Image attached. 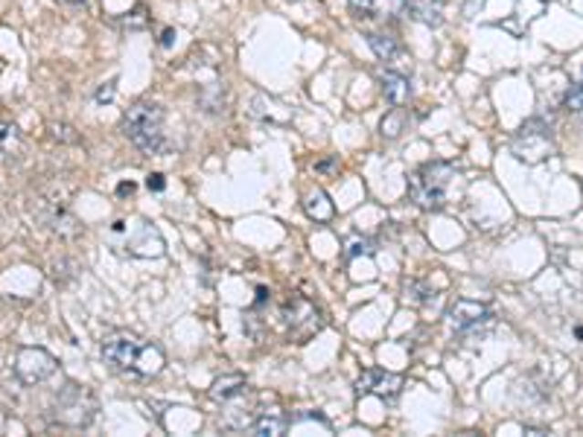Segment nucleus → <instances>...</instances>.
I'll return each instance as SVG.
<instances>
[{
    "label": "nucleus",
    "instance_id": "20e7f679",
    "mask_svg": "<svg viewBox=\"0 0 583 437\" xmlns=\"http://www.w3.org/2000/svg\"><path fill=\"white\" fill-rule=\"evenodd\" d=\"M99 411L97 397L85 385H65L53 405V423L65 429H85Z\"/></svg>",
    "mask_w": 583,
    "mask_h": 437
},
{
    "label": "nucleus",
    "instance_id": "f8f14e48",
    "mask_svg": "<svg viewBox=\"0 0 583 437\" xmlns=\"http://www.w3.org/2000/svg\"><path fill=\"white\" fill-rule=\"evenodd\" d=\"M382 90H385V97L391 105H406L411 99V85L409 79L402 77V73H394V70H385L382 73Z\"/></svg>",
    "mask_w": 583,
    "mask_h": 437
},
{
    "label": "nucleus",
    "instance_id": "2eb2a0df",
    "mask_svg": "<svg viewBox=\"0 0 583 437\" xmlns=\"http://www.w3.org/2000/svg\"><path fill=\"white\" fill-rule=\"evenodd\" d=\"M304 207H307V213H309L312 219H316V222H330V219H333V213H336V207H333V202H330V195H327L324 190H309V192H307Z\"/></svg>",
    "mask_w": 583,
    "mask_h": 437
},
{
    "label": "nucleus",
    "instance_id": "412c9836",
    "mask_svg": "<svg viewBox=\"0 0 583 437\" xmlns=\"http://www.w3.org/2000/svg\"><path fill=\"white\" fill-rule=\"evenodd\" d=\"M50 131H53V138H56V140H62V143H79V134L73 131V126L56 123V126H50Z\"/></svg>",
    "mask_w": 583,
    "mask_h": 437
},
{
    "label": "nucleus",
    "instance_id": "4be33fe9",
    "mask_svg": "<svg viewBox=\"0 0 583 437\" xmlns=\"http://www.w3.org/2000/svg\"><path fill=\"white\" fill-rule=\"evenodd\" d=\"M566 109L575 114H583V85H575L569 94H566Z\"/></svg>",
    "mask_w": 583,
    "mask_h": 437
},
{
    "label": "nucleus",
    "instance_id": "dca6fc26",
    "mask_svg": "<svg viewBox=\"0 0 583 437\" xmlns=\"http://www.w3.org/2000/svg\"><path fill=\"white\" fill-rule=\"evenodd\" d=\"M368 44H370V50L377 53L380 62H394V58L400 56V41H397L394 36L370 33V36H368Z\"/></svg>",
    "mask_w": 583,
    "mask_h": 437
},
{
    "label": "nucleus",
    "instance_id": "b1692460",
    "mask_svg": "<svg viewBox=\"0 0 583 437\" xmlns=\"http://www.w3.org/2000/svg\"><path fill=\"white\" fill-rule=\"evenodd\" d=\"M146 187L152 190V192H163V187H167V181H163L161 172H152V175L146 178Z\"/></svg>",
    "mask_w": 583,
    "mask_h": 437
},
{
    "label": "nucleus",
    "instance_id": "a878e982",
    "mask_svg": "<svg viewBox=\"0 0 583 437\" xmlns=\"http://www.w3.org/2000/svg\"><path fill=\"white\" fill-rule=\"evenodd\" d=\"M526 434H551L548 429H531V426H526Z\"/></svg>",
    "mask_w": 583,
    "mask_h": 437
},
{
    "label": "nucleus",
    "instance_id": "6e6552de",
    "mask_svg": "<svg viewBox=\"0 0 583 437\" xmlns=\"http://www.w3.org/2000/svg\"><path fill=\"white\" fill-rule=\"evenodd\" d=\"M283 318H286V329L295 341H307L309 336H316L321 329V315L318 309L304 297H295L292 304L283 309Z\"/></svg>",
    "mask_w": 583,
    "mask_h": 437
},
{
    "label": "nucleus",
    "instance_id": "9d476101",
    "mask_svg": "<svg viewBox=\"0 0 583 437\" xmlns=\"http://www.w3.org/2000/svg\"><path fill=\"white\" fill-rule=\"evenodd\" d=\"M163 236H161V231L158 228H152V224L149 222H143L141 224V231H138V236L131 239L129 243V254L131 257H141V260H152V257H163Z\"/></svg>",
    "mask_w": 583,
    "mask_h": 437
},
{
    "label": "nucleus",
    "instance_id": "39448f33",
    "mask_svg": "<svg viewBox=\"0 0 583 437\" xmlns=\"http://www.w3.org/2000/svg\"><path fill=\"white\" fill-rule=\"evenodd\" d=\"M555 152V143H551V129L540 120H531L526 123L514 138V155L519 161H528V163H540L546 158H551Z\"/></svg>",
    "mask_w": 583,
    "mask_h": 437
},
{
    "label": "nucleus",
    "instance_id": "4468645a",
    "mask_svg": "<svg viewBox=\"0 0 583 437\" xmlns=\"http://www.w3.org/2000/svg\"><path fill=\"white\" fill-rule=\"evenodd\" d=\"M239 394H245V376L243 373H228L211 385V397L219 400V402H228Z\"/></svg>",
    "mask_w": 583,
    "mask_h": 437
},
{
    "label": "nucleus",
    "instance_id": "7ed1b4c3",
    "mask_svg": "<svg viewBox=\"0 0 583 437\" xmlns=\"http://www.w3.org/2000/svg\"><path fill=\"white\" fill-rule=\"evenodd\" d=\"M453 175H455L453 163H443V161L423 163V167L409 178V199L423 210H441L446 204V187H450Z\"/></svg>",
    "mask_w": 583,
    "mask_h": 437
},
{
    "label": "nucleus",
    "instance_id": "5701e85b",
    "mask_svg": "<svg viewBox=\"0 0 583 437\" xmlns=\"http://www.w3.org/2000/svg\"><path fill=\"white\" fill-rule=\"evenodd\" d=\"M359 254H365V257L373 254V245L368 243V239H350L348 243V257H359Z\"/></svg>",
    "mask_w": 583,
    "mask_h": 437
},
{
    "label": "nucleus",
    "instance_id": "9b49d317",
    "mask_svg": "<svg viewBox=\"0 0 583 437\" xmlns=\"http://www.w3.org/2000/svg\"><path fill=\"white\" fill-rule=\"evenodd\" d=\"M406 9L417 24L423 26H441L443 24V0H406Z\"/></svg>",
    "mask_w": 583,
    "mask_h": 437
},
{
    "label": "nucleus",
    "instance_id": "f3484780",
    "mask_svg": "<svg viewBox=\"0 0 583 437\" xmlns=\"http://www.w3.org/2000/svg\"><path fill=\"white\" fill-rule=\"evenodd\" d=\"M21 152V131L15 123H0V161H9Z\"/></svg>",
    "mask_w": 583,
    "mask_h": 437
},
{
    "label": "nucleus",
    "instance_id": "423d86ee",
    "mask_svg": "<svg viewBox=\"0 0 583 437\" xmlns=\"http://www.w3.org/2000/svg\"><path fill=\"white\" fill-rule=\"evenodd\" d=\"M450 327L461 336H473V333L482 336L493 327V312H490V307L478 304V300L461 297L450 307Z\"/></svg>",
    "mask_w": 583,
    "mask_h": 437
},
{
    "label": "nucleus",
    "instance_id": "6ab92c4d",
    "mask_svg": "<svg viewBox=\"0 0 583 437\" xmlns=\"http://www.w3.org/2000/svg\"><path fill=\"white\" fill-rule=\"evenodd\" d=\"M402 289H406V300H411V304H426L429 295H435V292H429L426 286L417 283V280H406V286H402Z\"/></svg>",
    "mask_w": 583,
    "mask_h": 437
},
{
    "label": "nucleus",
    "instance_id": "0eeeda50",
    "mask_svg": "<svg viewBox=\"0 0 583 437\" xmlns=\"http://www.w3.org/2000/svg\"><path fill=\"white\" fill-rule=\"evenodd\" d=\"M15 373L24 385H41L56 373V359L41 348H24L15 356Z\"/></svg>",
    "mask_w": 583,
    "mask_h": 437
},
{
    "label": "nucleus",
    "instance_id": "1a4fd4ad",
    "mask_svg": "<svg viewBox=\"0 0 583 437\" xmlns=\"http://www.w3.org/2000/svg\"><path fill=\"white\" fill-rule=\"evenodd\" d=\"M402 390V376L397 373H388V370H368L359 376L356 382V394L365 397V394H373V397H382V400H391L397 397Z\"/></svg>",
    "mask_w": 583,
    "mask_h": 437
},
{
    "label": "nucleus",
    "instance_id": "393cba45",
    "mask_svg": "<svg viewBox=\"0 0 583 437\" xmlns=\"http://www.w3.org/2000/svg\"><path fill=\"white\" fill-rule=\"evenodd\" d=\"M109 99H114V79L109 82V88H102L97 94V102H109Z\"/></svg>",
    "mask_w": 583,
    "mask_h": 437
},
{
    "label": "nucleus",
    "instance_id": "a211bd4d",
    "mask_svg": "<svg viewBox=\"0 0 583 437\" xmlns=\"http://www.w3.org/2000/svg\"><path fill=\"white\" fill-rule=\"evenodd\" d=\"M286 426H289L286 420L277 417V414H260V417L251 423V432L260 434V437H277V434L286 432Z\"/></svg>",
    "mask_w": 583,
    "mask_h": 437
},
{
    "label": "nucleus",
    "instance_id": "aec40b11",
    "mask_svg": "<svg viewBox=\"0 0 583 437\" xmlns=\"http://www.w3.org/2000/svg\"><path fill=\"white\" fill-rule=\"evenodd\" d=\"M400 131H402V114L391 111V114L382 120V134H385V138H397Z\"/></svg>",
    "mask_w": 583,
    "mask_h": 437
},
{
    "label": "nucleus",
    "instance_id": "ddd939ff",
    "mask_svg": "<svg viewBox=\"0 0 583 437\" xmlns=\"http://www.w3.org/2000/svg\"><path fill=\"white\" fill-rule=\"evenodd\" d=\"M350 6L362 15V18H385L406 6V0H350Z\"/></svg>",
    "mask_w": 583,
    "mask_h": 437
},
{
    "label": "nucleus",
    "instance_id": "f257e3e1",
    "mask_svg": "<svg viewBox=\"0 0 583 437\" xmlns=\"http://www.w3.org/2000/svg\"><path fill=\"white\" fill-rule=\"evenodd\" d=\"M102 359L111 361L120 370H134L141 376H158L163 365H167L158 344H146L138 336L123 333V329L102 338Z\"/></svg>",
    "mask_w": 583,
    "mask_h": 437
},
{
    "label": "nucleus",
    "instance_id": "bb28decb",
    "mask_svg": "<svg viewBox=\"0 0 583 437\" xmlns=\"http://www.w3.org/2000/svg\"><path fill=\"white\" fill-rule=\"evenodd\" d=\"M68 4H85V0H68Z\"/></svg>",
    "mask_w": 583,
    "mask_h": 437
},
{
    "label": "nucleus",
    "instance_id": "f03ea898",
    "mask_svg": "<svg viewBox=\"0 0 583 437\" xmlns=\"http://www.w3.org/2000/svg\"><path fill=\"white\" fill-rule=\"evenodd\" d=\"M167 114L155 102H138L131 105L123 117V134L146 155H161L167 146Z\"/></svg>",
    "mask_w": 583,
    "mask_h": 437
}]
</instances>
